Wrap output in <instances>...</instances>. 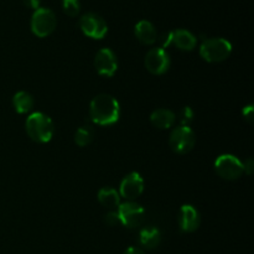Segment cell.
Listing matches in <instances>:
<instances>
[{
	"mask_svg": "<svg viewBox=\"0 0 254 254\" xmlns=\"http://www.w3.org/2000/svg\"><path fill=\"white\" fill-rule=\"evenodd\" d=\"M121 117L119 102L111 94L102 93L94 97L89 104V118L102 127L116 124Z\"/></svg>",
	"mask_w": 254,
	"mask_h": 254,
	"instance_id": "obj_1",
	"label": "cell"
},
{
	"mask_svg": "<svg viewBox=\"0 0 254 254\" xmlns=\"http://www.w3.org/2000/svg\"><path fill=\"white\" fill-rule=\"evenodd\" d=\"M25 129L30 139L40 144L49 143L55 133L52 119L41 112H35L27 117Z\"/></svg>",
	"mask_w": 254,
	"mask_h": 254,
	"instance_id": "obj_2",
	"label": "cell"
},
{
	"mask_svg": "<svg viewBox=\"0 0 254 254\" xmlns=\"http://www.w3.org/2000/svg\"><path fill=\"white\" fill-rule=\"evenodd\" d=\"M231 52L232 44L223 37L205 39L200 46V56L211 64L225 61L230 57Z\"/></svg>",
	"mask_w": 254,
	"mask_h": 254,
	"instance_id": "obj_3",
	"label": "cell"
},
{
	"mask_svg": "<svg viewBox=\"0 0 254 254\" xmlns=\"http://www.w3.org/2000/svg\"><path fill=\"white\" fill-rule=\"evenodd\" d=\"M57 25L56 15L51 9L47 7H39L35 10L31 16V26L32 34L37 37H47L55 31Z\"/></svg>",
	"mask_w": 254,
	"mask_h": 254,
	"instance_id": "obj_4",
	"label": "cell"
},
{
	"mask_svg": "<svg viewBox=\"0 0 254 254\" xmlns=\"http://www.w3.org/2000/svg\"><path fill=\"white\" fill-rule=\"evenodd\" d=\"M196 143V135L190 127L180 126L173 129L169 136V145L171 150L176 154H188L192 150Z\"/></svg>",
	"mask_w": 254,
	"mask_h": 254,
	"instance_id": "obj_5",
	"label": "cell"
},
{
	"mask_svg": "<svg viewBox=\"0 0 254 254\" xmlns=\"http://www.w3.org/2000/svg\"><path fill=\"white\" fill-rule=\"evenodd\" d=\"M215 170L225 180H237L243 174V163L232 154H222L216 159Z\"/></svg>",
	"mask_w": 254,
	"mask_h": 254,
	"instance_id": "obj_6",
	"label": "cell"
},
{
	"mask_svg": "<svg viewBox=\"0 0 254 254\" xmlns=\"http://www.w3.org/2000/svg\"><path fill=\"white\" fill-rule=\"evenodd\" d=\"M79 29L86 35L94 40H102L108 32V25L106 20L98 14L94 12H87L82 15L79 19Z\"/></svg>",
	"mask_w": 254,
	"mask_h": 254,
	"instance_id": "obj_7",
	"label": "cell"
},
{
	"mask_svg": "<svg viewBox=\"0 0 254 254\" xmlns=\"http://www.w3.org/2000/svg\"><path fill=\"white\" fill-rule=\"evenodd\" d=\"M117 212L121 217L122 226H126L127 228H138L143 223L145 216L144 207L135 201H127L121 203L117 208Z\"/></svg>",
	"mask_w": 254,
	"mask_h": 254,
	"instance_id": "obj_8",
	"label": "cell"
},
{
	"mask_svg": "<svg viewBox=\"0 0 254 254\" xmlns=\"http://www.w3.org/2000/svg\"><path fill=\"white\" fill-rule=\"evenodd\" d=\"M144 64L151 74L160 76V74L166 73L170 68V56L166 50L161 49V47H154L146 52Z\"/></svg>",
	"mask_w": 254,
	"mask_h": 254,
	"instance_id": "obj_9",
	"label": "cell"
},
{
	"mask_svg": "<svg viewBox=\"0 0 254 254\" xmlns=\"http://www.w3.org/2000/svg\"><path fill=\"white\" fill-rule=\"evenodd\" d=\"M94 68L101 76L112 77L118 69L117 55L108 47L99 50L94 56Z\"/></svg>",
	"mask_w": 254,
	"mask_h": 254,
	"instance_id": "obj_10",
	"label": "cell"
},
{
	"mask_svg": "<svg viewBox=\"0 0 254 254\" xmlns=\"http://www.w3.org/2000/svg\"><path fill=\"white\" fill-rule=\"evenodd\" d=\"M144 191V180L139 173H130L122 180L119 195L127 201H135Z\"/></svg>",
	"mask_w": 254,
	"mask_h": 254,
	"instance_id": "obj_11",
	"label": "cell"
},
{
	"mask_svg": "<svg viewBox=\"0 0 254 254\" xmlns=\"http://www.w3.org/2000/svg\"><path fill=\"white\" fill-rule=\"evenodd\" d=\"M179 227L183 232L191 233L195 232L201 223V216L197 208L193 207L192 205H184L181 206L178 215Z\"/></svg>",
	"mask_w": 254,
	"mask_h": 254,
	"instance_id": "obj_12",
	"label": "cell"
},
{
	"mask_svg": "<svg viewBox=\"0 0 254 254\" xmlns=\"http://www.w3.org/2000/svg\"><path fill=\"white\" fill-rule=\"evenodd\" d=\"M134 34L136 39L144 45H153L158 41V32L155 26L148 20H140L134 27Z\"/></svg>",
	"mask_w": 254,
	"mask_h": 254,
	"instance_id": "obj_13",
	"label": "cell"
},
{
	"mask_svg": "<svg viewBox=\"0 0 254 254\" xmlns=\"http://www.w3.org/2000/svg\"><path fill=\"white\" fill-rule=\"evenodd\" d=\"M173 45L181 51H192L197 45V37L191 31L185 29H178L173 31Z\"/></svg>",
	"mask_w": 254,
	"mask_h": 254,
	"instance_id": "obj_14",
	"label": "cell"
},
{
	"mask_svg": "<svg viewBox=\"0 0 254 254\" xmlns=\"http://www.w3.org/2000/svg\"><path fill=\"white\" fill-rule=\"evenodd\" d=\"M139 243L145 250H154L161 242V232L155 226H145L139 232Z\"/></svg>",
	"mask_w": 254,
	"mask_h": 254,
	"instance_id": "obj_15",
	"label": "cell"
},
{
	"mask_svg": "<svg viewBox=\"0 0 254 254\" xmlns=\"http://www.w3.org/2000/svg\"><path fill=\"white\" fill-rule=\"evenodd\" d=\"M176 116L173 111L165 108L156 109L151 113L150 122L155 128L158 129H169L175 124Z\"/></svg>",
	"mask_w": 254,
	"mask_h": 254,
	"instance_id": "obj_16",
	"label": "cell"
},
{
	"mask_svg": "<svg viewBox=\"0 0 254 254\" xmlns=\"http://www.w3.org/2000/svg\"><path fill=\"white\" fill-rule=\"evenodd\" d=\"M97 198H98V202L101 203L103 207L112 211L117 210V208L119 207V205H121V195H119V192L116 189L109 188V186L102 188L101 190L98 191Z\"/></svg>",
	"mask_w": 254,
	"mask_h": 254,
	"instance_id": "obj_17",
	"label": "cell"
},
{
	"mask_svg": "<svg viewBox=\"0 0 254 254\" xmlns=\"http://www.w3.org/2000/svg\"><path fill=\"white\" fill-rule=\"evenodd\" d=\"M34 98L30 93L25 91H20L12 97V107L19 114H27L34 108Z\"/></svg>",
	"mask_w": 254,
	"mask_h": 254,
	"instance_id": "obj_18",
	"label": "cell"
},
{
	"mask_svg": "<svg viewBox=\"0 0 254 254\" xmlns=\"http://www.w3.org/2000/svg\"><path fill=\"white\" fill-rule=\"evenodd\" d=\"M94 139V129L91 126L79 127L74 134V143L78 146H87L93 141Z\"/></svg>",
	"mask_w": 254,
	"mask_h": 254,
	"instance_id": "obj_19",
	"label": "cell"
},
{
	"mask_svg": "<svg viewBox=\"0 0 254 254\" xmlns=\"http://www.w3.org/2000/svg\"><path fill=\"white\" fill-rule=\"evenodd\" d=\"M178 119L179 122H180L181 126L190 127V124L192 123L193 119H195V112H193V109L191 108V107H184V108H181V111L179 112Z\"/></svg>",
	"mask_w": 254,
	"mask_h": 254,
	"instance_id": "obj_20",
	"label": "cell"
},
{
	"mask_svg": "<svg viewBox=\"0 0 254 254\" xmlns=\"http://www.w3.org/2000/svg\"><path fill=\"white\" fill-rule=\"evenodd\" d=\"M62 7L68 16H77L81 11L79 0H62Z\"/></svg>",
	"mask_w": 254,
	"mask_h": 254,
	"instance_id": "obj_21",
	"label": "cell"
},
{
	"mask_svg": "<svg viewBox=\"0 0 254 254\" xmlns=\"http://www.w3.org/2000/svg\"><path fill=\"white\" fill-rule=\"evenodd\" d=\"M104 222H106L108 226H112V227H114V226H122L121 217H119L117 210L111 211V212L107 213L106 217H104Z\"/></svg>",
	"mask_w": 254,
	"mask_h": 254,
	"instance_id": "obj_22",
	"label": "cell"
},
{
	"mask_svg": "<svg viewBox=\"0 0 254 254\" xmlns=\"http://www.w3.org/2000/svg\"><path fill=\"white\" fill-rule=\"evenodd\" d=\"M158 40L160 41V47L165 50L166 47H169L170 45H173V31L165 32V34L161 35L160 37H158Z\"/></svg>",
	"mask_w": 254,
	"mask_h": 254,
	"instance_id": "obj_23",
	"label": "cell"
},
{
	"mask_svg": "<svg viewBox=\"0 0 254 254\" xmlns=\"http://www.w3.org/2000/svg\"><path fill=\"white\" fill-rule=\"evenodd\" d=\"M242 116H243V119H245L247 123H250V124L253 123V121H254V108H253L252 104H250V106H246L245 108H243Z\"/></svg>",
	"mask_w": 254,
	"mask_h": 254,
	"instance_id": "obj_24",
	"label": "cell"
},
{
	"mask_svg": "<svg viewBox=\"0 0 254 254\" xmlns=\"http://www.w3.org/2000/svg\"><path fill=\"white\" fill-rule=\"evenodd\" d=\"M254 171V161L252 158H248L247 160L243 163V173L247 175H252Z\"/></svg>",
	"mask_w": 254,
	"mask_h": 254,
	"instance_id": "obj_25",
	"label": "cell"
},
{
	"mask_svg": "<svg viewBox=\"0 0 254 254\" xmlns=\"http://www.w3.org/2000/svg\"><path fill=\"white\" fill-rule=\"evenodd\" d=\"M22 2H24L25 6L29 7V9L37 10L40 7V2H41V0H22Z\"/></svg>",
	"mask_w": 254,
	"mask_h": 254,
	"instance_id": "obj_26",
	"label": "cell"
},
{
	"mask_svg": "<svg viewBox=\"0 0 254 254\" xmlns=\"http://www.w3.org/2000/svg\"><path fill=\"white\" fill-rule=\"evenodd\" d=\"M123 254H145V252L139 247H129L124 251Z\"/></svg>",
	"mask_w": 254,
	"mask_h": 254,
	"instance_id": "obj_27",
	"label": "cell"
}]
</instances>
